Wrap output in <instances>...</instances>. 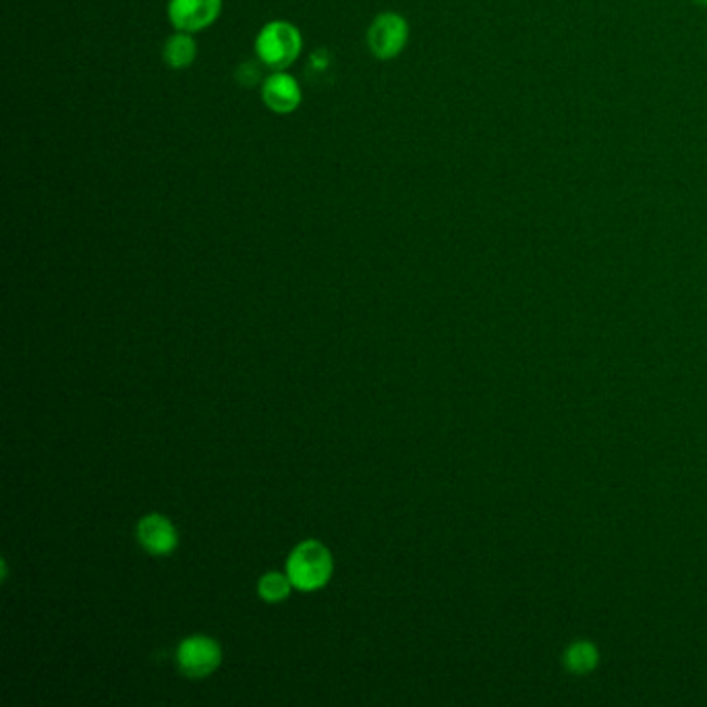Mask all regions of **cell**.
I'll list each match as a JSON object with an SVG mask.
<instances>
[{
	"label": "cell",
	"mask_w": 707,
	"mask_h": 707,
	"mask_svg": "<svg viewBox=\"0 0 707 707\" xmlns=\"http://www.w3.org/2000/svg\"><path fill=\"white\" fill-rule=\"evenodd\" d=\"M256 56L270 72L288 69L304 50V36L297 25L274 20L261 27L256 36Z\"/></svg>",
	"instance_id": "1"
},
{
	"label": "cell",
	"mask_w": 707,
	"mask_h": 707,
	"mask_svg": "<svg viewBox=\"0 0 707 707\" xmlns=\"http://www.w3.org/2000/svg\"><path fill=\"white\" fill-rule=\"evenodd\" d=\"M286 575L299 590L313 591L324 588L332 575L331 552L313 540L299 543L288 556Z\"/></svg>",
	"instance_id": "2"
},
{
	"label": "cell",
	"mask_w": 707,
	"mask_h": 707,
	"mask_svg": "<svg viewBox=\"0 0 707 707\" xmlns=\"http://www.w3.org/2000/svg\"><path fill=\"white\" fill-rule=\"evenodd\" d=\"M409 42V24L401 13H380L368 29V47L377 61H393Z\"/></svg>",
	"instance_id": "3"
},
{
	"label": "cell",
	"mask_w": 707,
	"mask_h": 707,
	"mask_svg": "<svg viewBox=\"0 0 707 707\" xmlns=\"http://www.w3.org/2000/svg\"><path fill=\"white\" fill-rule=\"evenodd\" d=\"M166 13L177 31L197 34L218 22L222 0H168Z\"/></svg>",
	"instance_id": "4"
},
{
	"label": "cell",
	"mask_w": 707,
	"mask_h": 707,
	"mask_svg": "<svg viewBox=\"0 0 707 707\" xmlns=\"http://www.w3.org/2000/svg\"><path fill=\"white\" fill-rule=\"evenodd\" d=\"M177 660L181 670L193 677H208L220 664V645L206 635L188 637L177 652Z\"/></svg>",
	"instance_id": "5"
},
{
	"label": "cell",
	"mask_w": 707,
	"mask_h": 707,
	"mask_svg": "<svg viewBox=\"0 0 707 707\" xmlns=\"http://www.w3.org/2000/svg\"><path fill=\"white\" fill-rule=\"evenodd\" d=\"M261 102L277 115H291L301 106L299 81L286 72H272L260 83Z\"/></svg>",
	"instance_id": "6"
},
{
	"label": "cell",
	"mask_w": 707,
	"mask_h": 707,
	"mask_svg": "<svg viewBox=\"0 0 707 707\" xmlns=\"http://www.w3.org/2000/svg\"><path fill=\"white\" fill-rule=\"evenodd\" d=\"M138 540L154 556H165L177 548V531L163 515L143 517L138 525Z\"/></svg>",
	"instance_id": "7"
},
{
	"label": "cell",
	"mask_w": 707,
	"mask_h": 707,
	"mask_svg": "<svg viewBox=\"0 0 707 707\" xmlns=\"http://www.w3.org/2000/svg\"><path fill=\"white\" fill-rule=\"evenodd\" d=\"M163 59L166 65L175 72H183L191 67L197 59V42L193 38V34L188 31H175L168 40H166L165 50H163Z\"/></svg>",
	"instance_id": "8"
},
{
	"label": "cell",
	"mask_w": 707,
	"mask_h": 707,
	"mask_svg": "<svg viewBox=\"0 0 707 707\" xmlns=\"http://www.w3.org/2000/svg\"><path fill=\"white\" fill-rule=\"evenodd\" d=\"M291 586H293V581L288 577H284L281 573H268L261 577L258 590L263 600L279 602L291 593Z\"/></svg>",
	"instance_id": "9"
},
{
	"label": "cell",
	"mask_w": 707,
	"mask_h": 707,
	"mask_svg": "<svg viewBox=\"0 0 707 707\" xmlns=\"http://www.w3.org/2000/svg\"><path fill=\"white\" fill-rule=\"evenodd\" d=\"M595 660H597V654H595V650L591 647L590 643L573 645L568 656H566L568 668L575 670V672H588L595 666Z\"/></svg>",
	"instance_id": "10"
},
{
	"label": "cell",
	"mask_w": 707,
	"mask_h": 707,
	"mask_svg": "<svg viewBox=\"0 0 707 707\" xmlns=\"http://www.w3.org/2000/svg\"><path fill=\"white\" fill-rule=\"evenodd\" d=\"M261 67L263 65H261L260 61H245V63H241L235 72L236 83L243 86V88L258 86V83L263 81L261 79Z\"/></svg>",
	"instance_id": "11"
},
{
	"label": "cell",
	"mask_w": 707,
	"mask_h": 707,
	"mask_svg": "<svg viewBox=\"0 0 707 707\" xmlns=\"http://www.w3.org/2000/svg\"><path fill=\"white\" fill-rule=\"evenodd\" d=\"M311 63L320 69V72H324V69H329V63H331V56H329V52L326 50H318V52H313L311 54Z\"/></svg>",
	"instance_id": "12"
},
{
	"label": "cell",
	"mask_w": 707,
	"mask_h": 707,
	"mask_svg": "<svg viewBox=\"0 0 707 707\" xmlns=\"http://www.w3.org/2000/svg\"><path fill=\"white\" fill-rule=\"evenodd\" d=\"M697 4H707V0H695Z\"/></svg>",
	"instance_id": "13"
}]
</instances>
